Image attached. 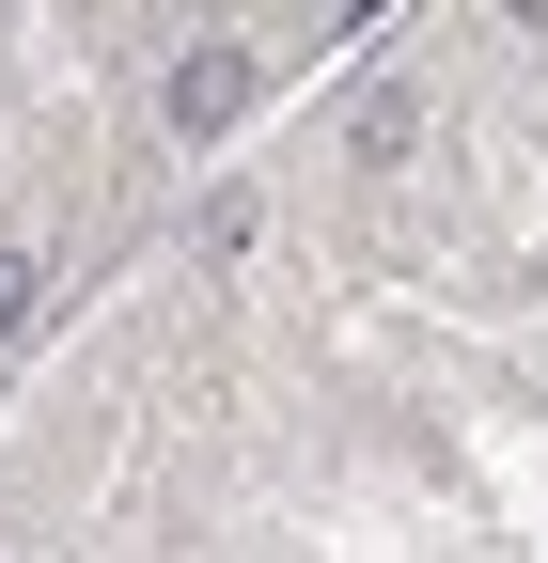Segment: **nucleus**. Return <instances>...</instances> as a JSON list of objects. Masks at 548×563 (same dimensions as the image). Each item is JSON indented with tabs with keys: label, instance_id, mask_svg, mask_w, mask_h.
<instances>
[{
	"label": "nucleus",
	"instance_id": "f03ea898",
	"mask_svg": "<svg viewBox=\"0 0 548 563\" xmlns=\"http://www.w3.org/2000/svg\"><path fill=\"white\" fill-rule=\"evenodd\" d=\"M32 329V251H0V344Z\"/></svg>",
	"mask_w": 548,
	"mask_h": 563
},
{
	"label": "nucleus",
	"instance_id": "f257e3e1",
	"mask_svg": "<svg viewBox=\"0 0 548 563\" xmlns=\"http://www.w3.org/2000/svg\"><path fill=\"white\" fill-rule=\"evenodd\" d=\"M235 95H251V63H235V47H188V63H173V125H188V141H204V125H235Z\"/></svg>",
	"mask_w": 548,
	"mask_h": 563
}]
</instances>
